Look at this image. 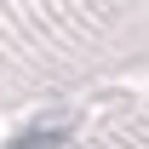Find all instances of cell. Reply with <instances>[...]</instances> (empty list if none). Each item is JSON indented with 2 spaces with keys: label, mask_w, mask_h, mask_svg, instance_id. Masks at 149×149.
Returning a JSON list of instances; mask_svg holds the SVG:
<instances>
[{
  "label": "cell",
  "mask_w": 149,
  "mask_h": 149,
  "mask_svg": "<svg viewBox=\"0 0 149 149\" xmlns=\"http://www.w3.org/2000/svg\"><path fill=\"white\" fill-rule=\"evenodd\" d=\"M57 138H63V120H46V126H29L23 138H12L6 149H52Z\"/></svg>",
  "instance_id": "cell-1"
}]
</instances>
